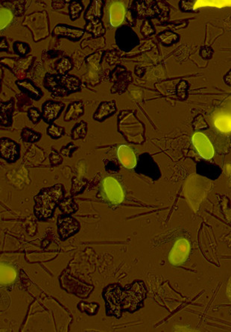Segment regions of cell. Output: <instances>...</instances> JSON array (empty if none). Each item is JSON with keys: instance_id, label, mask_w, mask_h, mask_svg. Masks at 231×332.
<instances>
[{"instance_id": "1", "label": "cell", "mask_w": 231, "mask_h": 332, "mask_svg": "<svg viewBox=\"0 0 231 332\" xmlns=\"http://www.w3.org/2000/svg\"><path fill=\"white\" fill-rule=\"evenodd\" d=\"M103 187L107 197L110 202L119 204L123 201L124 191L117 180L112 177H107L103 181Z\"/></svg>"}, {"instance_id": "2", "label": "cell", "mask_w": 231, "mask_h": 332, "mask_svg": "<svg viewBox=\"0 0 231 332\" xmlns=\"http://www.w3.org/2000/svg\"><path fill=\"white\" fill-rule=\"evenodd\" d=\"M192 143L201 157L210 159L214 156V149L210 140L204 134L197 132L192 137Z\"/></svg>"}, {"instance_id": "3", "label": "cell", "mask_w": 231, "mask_h": 332, "mask_svg": "<svg viewBox=\"0 0 231 332\" xmlns=\"http://www.w3.org/2000/svg\"><path fill=\"white\" fill-rule=\"evenodd\" d=\"M189 243L186 240H179L176 242L170 253L169 260L171 263H177L183 261L189 251Z\"/></svg>"}, {"instance_id": "4", "label": "cell", "mask_w": 231, "mask_h": 332, "mask_svg": "<svg viewBox=\"0 0 231 332\" xmlns=\"http://www.w3.org/2000/svg\"><path fill=\"white\" fill-rule=\"evenodd\" d=\"M118 158L121 164L128 169H133L137 165V159L134 151L128 146L122 145L118 149Z\"/></svg>"}, {"instance_id": "5", "label": "cell", "mask_w": 231, "mask_h": 332, "mask_svg": "<svg viewBox=\"0 0 231 332\" xmlns=\"http://www.w3.org/2000/svg\"><path fill=\"white\" fill-rule=\"evenodd\" d=\"M125 8L123 4L116 2L112 4L110 8V23L114 27L120 26L124 21Z\"/></svg>"}, {"instance_id": "6", "label": "cell", "mask_w": 231, "mask_h": 332, "mask_svg": "<svg viewBox=\"0 0 231 332\" xmlns=\"http://www.w3.org/2000/svg\"><path fill=\"white\" fill-rule=\"evenodd\" d=\"M1 156L8 161H13L18 156V146L13 141L2 139L1 141Z\"/></svg>"}, {"instance_id": "7", "label": "cell", "mask_w": 231, "mask_h": 332, "mask_svg": "<svg viewBox=\"0 0 231 332\" xmlns=\"http://www.w3.org/2000/svg\"><path fill=\"white\" fill-rule=\"evenodd\" d=\"M63 105L58 102H49L43 108V117L46 121H52L59 115L62 110Z\"/></svg>"}, {"instance_id": "8", "label": "cell", "mask_w": 231, "mask_h": 332, "mask_svg": "<svg viewBox=\"0 0 231 332\" xmlns=\"http://www.w3.org/2000/svg\"><path fill=\"white\" fill-rule=\"evenodd\" d=\"M214 125L218 130L225 133L231 132V114H219L215 118Z\"/></svg>"}, {"instance_id": "9", "label": "cell", "mask_w": 231, "mask_h": 332, "mask_svg": "<svg viewBox=\"0 0 231 332\" xmlns=\"http://www.w3.org/2000/svg\"><path fill=\"white\" fill-rule=\"evenodd\" d=\"M54 33L57 35H64L72 39H77L82 36L83 32L79 29H70L67 26H58L55 27Z\"/></svg>"}, {"instance_id": "10", "label": "cell", "mask_w": 231, "mask_h": 332, "mask_svg": "<svg viewBox=\"0 0 231 332\" xmlns=\"http://www.w3.org/2000/svg\"><path fill=\"white\" fill-rule=\"evenodd\" d=\"M16 278V272L11 266L3 265L1 266V284H10Z\"/></svg>"}, {"instance_id": "11", "label": "cell", "mask_w": 231, "mask_h": 332, "mask_svg": "<svg viewBox=\"0 0 231 332\" xmlns=\"http://www.w3.org/2000/svg\"><path fill=\"white\" fill-rule=\"evenodd\" d=\"M19 85L21 86L24 90H27L34 99H39L41 96L40 90L37 87H34L29 82H20L19 83Z\"/></svg>"}, {"instance_id": "12", "label": "cell", "mask_w": 231, "mask_h": 332, "mask_svg": "<svg viewBox=\"0 0 231 332\" xmlns=\"http://www.w3.org/2000/svg\"><path fill=\"white\" fill-rule=\"evenodd\" d=\"M98 111H99L97 112L95 117L98 119L104 118L109 114H111V112H113L115 111V107L112 102H107V103L103 104Z\"/></svg>"}, {"instance_id": "13", "label": "cell", "mask_w": 231, "mask_h": 332, "mask_svg": "<svg viewBox=\"0 0 231 332\" xmlns=\"http://www.w3.org/2000/svg\"><path fill=\"white\" fill-rule=\"evenodd\" d=\"M13 19V14L7 8L1 9V29L5 28Z\"/></svg>"}, {"instance_id": "14", "label": "cell", "mask_w": 231, "mask_h": 332, "mask_svg": "<svg viewBox=\"0 0 231 332\" xmlns=\"http://www.w3.org/2000/svg\"><path fill=\"white\" fill-rule=\"evenodd\" d=\"M63 129L59 127V126H55V125H52L49 129V134L51 136L58 138L60 137L62 134Z\"/></svg>"}, {"instance_id": "15", "label": "cell", "mask_w": 231, "mask_h": 332, "mask_svg": "<svg viewBox=\"0 0 231 332\" xmlns=\"http://www.w3.org/2000/svg\"><path fill=\"white\" fill-rule=\"evenodd\" d=\"M22 138H25L29 136V138L26 140V141H37L39 139V135L34 132H31V130H24L23 133L22 134Z\"/></svg>"}, {"instance_id": "16", "label": "cell", "mask_w": 231, "mask_h": 332, "mask_svg": "<svg viewBox=\"0 0 231 332\" xmlns=\"http://www.w3.org/2000/svg\"><path fill=\"white\" fill-rule=\"evenodd\" d=\"M40 112H39L37 108H31L30 109V111H28V117H30L31 120H32L34 123H37L40 118Z\"/></svg>"}]
</instances>
